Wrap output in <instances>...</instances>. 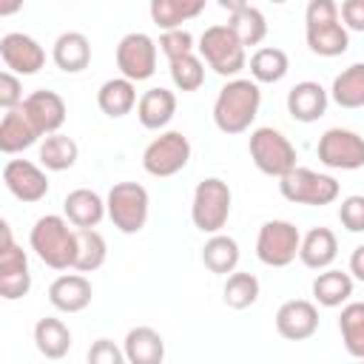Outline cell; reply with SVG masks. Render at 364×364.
<instances>
[{"label": "cell", "mask_w": 364, "mask_h": 364, "mask_svg": "<svg viewBox=\"0 0 364 364\" xmlns=\"http://www.w3.org/2000/svg\"><path fill=\"white\" fill-rule=\"evenodd\" d=\"M259 105H262V91H259V82L250 77H233L228 80L219 94H216V102H213V125L228 134V136H236V134H245L256 114H259Z\"/></svg>", "instance_id": "6da1fadb"}, {"label": "cell", "mask_w": 364, "mask_h": 364, "mask_svg": "<svg viewBox=\"0 0 364 364\" xmlns=\"http://www.w3.org/2000/svg\"><path fill=\"white\" fill-rule=\"evenodd\" d=\"M28 245L37 253V259L51 270H68L74 267L77 256V228L57 213H46L31 225Z\"/></svg>", "instance_id": "7a4b0ae2"}, {"label": "cell", "mask_w": 364, "mask_h": 364, "mask_svg": "<svg viewBox=\"0 0 364 364\" xmlns=\"http://www.w3.org/2000/svg\"><path fill=\"white\" fill-rule=\"evenodd\" d=\"M304 40L318 57H341L350 48V31L341 23L336 0H310L304 9Z\"/></svg>", "instance_id": "3957f363"}, {"label": "cell", "mask_w": 364, "mask_h": 364, "mask_svg": "<svg viewBox=\"0 0 364 364\" xmlns=\"http://www.w3.org/2000/svg\"><path fill=\"white\" fill-rule=\"evenodd\" d=\"M230 205H233V193L230 185L219 176H205L202 182H196L193 188V199H191V222L196 230L202 233H219L228 219H230Z\"/></svg>", "instance_id": "277c9868"}, {"label": "cell", "mask_w": 364, "mask_h": 364, "mask_svg": "<svg viewBox=\"0 0 364 364\" xmlns=\"http://www.w3.org/2000/svg\"><path fill=\"white\" fill-rule=\"evenodd\" d=\"M196 51H199V57L205 60L208 68H213L219 77H228V80L239 77V71L247 65L245 46L228 23L225 26H208L199 37Z\"/></svg>", "instance_id": "5b68a950"}, {"label": "cell", "mask_w": 364, "mask_h": 364, "mask_svg": "<svg viewBox=\"0 0 364 364\" xmlns=\"http://www.w3.org/2000/svg\"><path fill=\"white\" fill-rule=\"evenodd\" d=\"M279 193L293 202V205H310V208H324L333 205L341 193L336 176L318 173L313 168H293L279 179Z\"/></svg>", "instance_id": "8992f818"}, {"label": "cell", "mask_w": 364, "mask_h": 364, "mask_svg": "<svg viewBox=\"0 0 364 364\" xmlns=\"http://www.w3.org/2000/svg\"><path fill=\"white\" fill-rule=\"evenodd\" d=\"M247 151H250L253 165L262 173L276 176V179H282L287 171H293L296 159H299L296 156V145L279 128H270V125H262V128L250 131Z\"/></svg>", "instance_id": "52a82bcc"}, {"label": "cell", "mask_w": 364, "mask_h": 364, "mask_svg": "<svg viewBox=\"0 0 364 364\" xmlns=\"http://www.w3.org/2000/svg\"><path fill=\"white\" fill-rule=\"evenodd\" d=\"M108 219L125 236H134L145 228L151 213V196L139 182H117L105 196Z\"/></svg>", "instance_id": "ba28073f"}, {"label": "cell", "mask_w": 364, "mask_h": 364, "mask_svg": "<svg viewBox=\"0 0 364 364\" xmlns=\"http://www.w3.org/2000/svg\"><path fill=\"white\" fill-rule=\"evenodd\" d=\"M188 162H191V139L182 131H162L142 151V168L156 179L176 176L179 171H185Z\"/></svg>", "instance_id": "9c48e42d"}, {"label": "cell", "mask_w": 364, "mask_h": 364, "mask_svg": "<svg viewBox=\"0 0 364 364\" xmlns=\"http://www.w3.org/2000/svg\"><path fill=\"white\" fill-rule=\"evenodd\" d=\"M301 233L287 219H267L256 236V259L267 267H287L296 262Z\"/></svg>", "instance_id": "30bf717a"}, {"label": "cell", "mask_w": 364, "mask_h": 364, "mask_svg": "<svg viewBox=\"0 0 364 364\" xmlns=\"http://www.w3.org/2000/svg\"><path fill=\"white\" fill-rule=\"evenodd\" d=\"M31 290V270L26 250L14 242L9 222H0V296L17 301Z\"/></svg>", "instance_id": "8fae6325"}, {"label": "cell", "mask_w": 364, "mask_h": 364, "mask_svg": "<svg viewBox=\"0 0 364 364\" xmlns=\"http://www.w3.org/2000/svg\"><path fill=\"white\" fill-rule=\"evenodd\" d=\"M316 156L330 171H358L364 168V136L350 128H327L318 136Z\"/></svg>", "instance_id": "7c38bea8"}, {"label": "cell", "mask_w": 364, "mask_h": 364, "mask_svg": "<svg viewBox=\"0 0 364 364\" xmlns=\"http://www.w3.org/2000/svg\"><path fill=\"white\" fill-rule=\"evenodd\" d=\"M156 40L145 31H128L117 43V68L134 82H145L156 71Z\"/></svg>", "instance_id": "4fadbf2b"}, {"label": "cell", "mask_w": 364, "mask_h": 364, "mask_svg": "<svg viewBox=\"0 0 364 364\" xmlns=\"http://www.w3.org/2000/svg\"><path fill=\"white\" fill-rule=\"evenodd\" d=\"M3 185L9 188V193L26 205H34L40 199H46L48 193V176L43 171V165L31 162V159H9L3 165Z\"/></svg>", "instance_id": "5bb4252c"}, {"label": "cell", "mask_w": 364, "mask_h": 364, "mask_svg": "<svg viewBox=\"0 0 364 364\" xmlns=\"http://www.w3.org/2000/svg\"><path fill=\"white\" fill-rule=\"evenodd\" d=\"M0 57L3 65L20 77H31L46 65V48L23 31H9L0 37Z\"/></svg>", "instance_id": "9a60e30c"}, {"label": "cell", "mask_w": 364, "mask_h": 364, "mask_svg": "<svg viewBox=\"0 0 364 364\" xmlns=\"http://www.w3.org/2000/svg\"><path fill=\"white\" fill-rule=\"evenodd\" d=\"M318 330V307L307 299H290L276 310V333L287 341H307Z\"/></svg>", "instance_id": "2e32d148"}, {"label": "cell", "mask_w": 364, "mask_h": 364, "mask_svg": "<svg viewBox=\"0 0 364 364\" xmlns=\"http://www.w3.org/2000/svg\"><path fill=\"white\" fill-rule=\"evenodd\" d=\"M23 111L26 117L34 122V128L40 131V136H48V134H57L65 122V100L57 94V91H48V88H37L31 91L23 102Z\"/></svg>", "instance_id": "e0dca14e"}, {"label": "cell", "mask_w": 364, "mask_h": 364, "mask_svg": "<svg viewBox=\"0 0 364 364\" xmlns=\"http://www.w3.org/2000/svg\"><path fill=\"white\" fill-rule=\"evenodd\" d=\"M330 91L316 80H301L287 91V114L296 122H316L327 114Z\"/></svg>", "instance_id": "ac0fdd59"}, {"label": "cell", "mask_w": 364, "mask_h": 364, "mask_svg": "<svg viewBox=\"0 0 364 364\" xmlns=\"http://www.w3.org/2000/svg\"><path fill=\"white\" fill-rule=\"evenodd\" d=\"M91 299H94V287L80 270L57 276L48 287V301L60 313H80L91 304Z\"/></svg>", "instance_id": "d6986e66"}, {"label": "cell", "mask_w": 364, "mask_h": 364, "mask_svg": "<svg viewBox=\"0 0 364 364\" xmlns=\"http://www.w3.org/2000/svg\"><path fill=\"white\" fill-rule=\"evenodd\" d=\"M63 213L74 228H97L108 216V208H105V199L97 191L74 188L63 199Z\"/></svg>", "instance_id": "ffe728a7"}, {"label": "cell", "mask_w": 364, "mask_h": 364, "mask_svg": "<svg viewBox=\"0 0 364 364\" xmlns=\"http://www.w3.org/2000/svg\"><path fill=\"white\" fill-rule=\"evenodd\" d=\"M51 60L65 74H80L91 63V40L82 31H63L51 46Z\"/></svg>", "instance_id": "44dd1931"}, {"label": "cell", "mask_w": 364, "mask_h": 364, "mask_svg": "<svg viewBox=\"0 0 364 364\" xmlns=\"http://www.w3.org/2000/svg\"><path fill=\"white\" fill-rule=\"evenodd\" d=\"M40 139V131L34 128V122L26 117L23 105L9 108L0 119V151L3 154H20L26 148H31Z\"/></svg>", "instance_id": "7402d4cb"}, {"label": "cell", "mask_w": 364, "mask_h": 364, "mask_svg": "<svg viewBox=\"0 0 364 364\" xmlns=\"http://www.w3.org/2000/svg\"><path fill=\"white\" fill-rule=\"evenodd\" d=\"M122 350H125L128 364H162L165 361V338L159 336V330L148 324L131 327L125 333Z\"/></svg>", "instance_id": "603a6c76"}, {"label": "cell", "mask_w": 364, "mask_h": 364, "mask_svg": "<svg viewBox=\"0 0 364 364\" xmlns=\"http://www.w3.org/2000/svg\"><path fill=\"white\" fill-rule=\"evenodd\" d=\"M136 102H139L136 100V82L122 77V74L105 80L100 85V91H97V105L111 119H122L125 114H131L136 108Z\"/></svg>", "instance_id": "cb8c5ba5"}, {"label": "cell", "mask_w": 364, "mask_h": 364, "mask_svg": "<svg viewBox=\"0 0 364 364\" xmlns=\"http://www.w3.org/2000/svg\"><path fill=\"white\" fill-rule=\"evenodd\" d=\"M176 114V94L168 88H148L136 102V119L148 131H162Z\"/></svg>", "instance_id": "d4e9b609"}, {"label": "cell", "mask_w": 364, "mask_h": 364, "mask_svg": "<svg viewBox=\"0 0 364 364\" xmlns=\"http://www.w3.org/2000/svg\"><path fill=\"white\" fill-rule=\"evenodd\" d=\"M338 256V239L330 228H310L301 236V247H299V262L310 270H324L336 262Z\"/></svg>", "instance_id": "484cf974"}, {"label": "cell", "mask_w": 364, "mask_h": 364, "mask_svg": "<svg viewBox=\"0 0 364 364\" xmlns=\"http://www.w3.org/2000/svg\"><path fill=\"white\" fill-rule=\"evenodd\" d=\"M205 3L208 0H151L148 14L156 28L168 31V28H182V23L199 17L205 11Z\"/></svg>", "instance_id": "4316f807"}, {"label": "cell", "mask_w": 364, "mask_h": 364, "mask_svg": "<svg viewBox=\"0 0 364 364\" xmlns=\"http://www.w3.org/2000/svg\"><path fill=\"white\" fill-rule=\"evenodd\" d=\"M353 276L344 273V270H333V267H324L318 270V276L313 279V299L316 304L321 307H341L350 301L353 296Z\"/></svg>", "instance_id": "83f0119b"}, {"label": "cell", "mask_w": 364, "mask_h": 364, "mask_svg": "<svg viewBox=\"0 0 364 364\" xmlns=\"http://www.w3.org/2000/svg\"><path fill=\"white\" fill-rule=\"evenodd\" d=\"M34 347L40 355L57 361L63 355H68L71 350V330L63 318H54V316H46L34 324Z\"/></svg>", "instance_id": "f1b7e54d"}, {"label": "cell", "mask_w": 364, "mask_h": 364, "mask_svg": "<svg viewBox=\"0 0 364 364\" xmlns=\"http://www.w3.org/2000/svg\"><path fill=\"white\" fill-rule=\"evenodd\" d=\"M239 242L228 233H210V239L205 242L202 247V264L210 270V273H219V276H228L236 270L239 264Z\"/></svg>", "instance_id": "f546056e"}, {"label": "cell", "mask_w": 364, "mask_h": 364, "mask_svg": "<svg viewBox=\"0 0 364 364\" xmlns=\"http://www.w3.org/2000/svg\"><path fill=\"white\" fill-rule=\"evenodd\" d=\"M330 100L338 108H364V63L347 65L330 85Z\"/></svg>", "instance_id": "4dcf8cb0"}, {"label": "cell", "mask_w": 364, "mask_h": 364, "mask_svg": "<svg viewBox=\"0 0 364 364\" xmlns=\"http://www.w3.org/2000/svg\"><path fill=\"white\" fill-rule=\"evenodd\" d=\"M290 71V57L276 48V46H262L250 54V77L262 85H273L279 80H284Z\"/></svg>", "instance_id": "1f68e13d"}, {"label": "cell", "mask_w": 364, "mask_h": 364, "mask_svg": "<svg viewBox=\"0 0 364 364\" xmlns=\"http://www.w3.org/2000/svg\"><path fill=\"white\" fill-rule=\"evenodd\" d=\"M77 156H80V145H77L71 136L60 134V131L43 136V142H40V154H37L40 165H43L46 171H57V173L74 168Z\"/></svg>", "instance_id": "d6a6232c"}, {"label": "cell", "mask_w": 364, "mask_h": 364, "mask_svg": "<svg viewBox=\"0 0 364 364\" xmlns=\"http://www.w3.org/2000/svg\"><path fill=\"white\" fill-rule=\"evenodd\" d=\"M105 259H108V245L102 233L97 228H77V256H74L71 270L94 273L105 264Z\"/></svg>", "instance_id": "836d02e7"}, {"label": "cell", "mask_w": 364, "mask_h": 364, "mask_svg": "<svg viewBox=\"0 0 364 364\" xmlns=\"http://www.w3.org/2000/svg\"><path fill=\"white\" fill-rule=\"evenodd\" d=\"M338 333H341V341H344L347 355L364 358V301H347V304H341Z\"/></svg>", "instance_id": "e575fe53"}, {"label": "cell", "mask_w": 364, "mask_h": 364, "mask_svg": "<svg viewBox=\"0 0 364 364\" xmlns=\"http://www.w3.org/2000/svg\"><path fill=\"white\" fill-rule=\"evenodd\" d=\"M259 290H262V284H259V279L253 273L233 270V273H228V282L222 287V299H225V304L230 310H247L250 304H256Z\"/></svg>", "instance_id": "d590c367"}, {"label": "cell", "mask_w": 364, "mask_h": 364, "mask_svg": "<svg viewBox=\"0 0 364 364\" xmlns=\"http://www.w3.org/2000/svg\"><path fill=\"white\" fill-rule=\"evenodd\" d=\"M228 26L233 28V34L242 40V46H259L264 37H267V17L262 14V9L256 6H245L239 11L230 14Z\"/></svg>", "instance_id": "8d00e7d4"}, {"label": "cell", "mask_w": 364, "mask_h": 364, "mask_svg": "<svg viewBox=\"0 0 364 364\" xmlns=\"http://www.w3.org/2000/svg\"><path fill=\"white\" fill-rule=\"evenodd\" d=\"M171 82H173L176 91H185V94L199 91L202 82H205V60L196 51L171 60Z\"/></svg>", "instance_id": "74e56055"}, {"label": "cell", "mask_w": 364, "mask_h": 364, "mask_svg": "<svg viewBox=\"0 0 364 364\" xmlns=\"http://www.w3.org/2000/svg\"><path fill=\"white\" fill-rule=\"evenodd\" d=\"M193 48H196L193 46V34L188 28H168V31L159 34V51L168 57V63L176 60V57L193 54Z\"/></svg>", "instance_id": "f35d334b"}, {"label": "cell", "mask_w": 364, "mask_h": 364, "mask_svg": "<svg viewBox=\"0 0 364 364\" xmlns=\"http://www.w3.org/2000/svg\"><path fill=\"white\" fill-rule=\"evenodd\" d=\"M338 222L350 233H364V193L344 196L338 205Z\"/></svg>", "instance_id": "ab89813d"}, {"label": "cell", "mask_w": 364, "mask_h": 364, "mask_svg": "<svg viewBox=\"0 0 364 364\" xmlns=\"http://www.w3.org/2000/svg\"><path fill=\"white\" fill-rule=\"evenodd\" d=\"M23 100H26V97H23L20 74H14V71H9V68H6V71L0 74V108H3V111L17 108Z\"/></svg>", "instance_id": "60d3db41"}, {"label": "cell", "mask_w": 364, "mask_h": 364, "mask_svg": "<svg viewBox=\"0 0 364 364\" xmlns=\"http://www.w3.org/2000/svg\"><path fill=\"white\" fill-rule=\"evenodd\" d=\"M125 350L117 347L111 338H97L88 350V364H125Z\"/></svg>", "instance_id": "b9f144b4"}, {"label": "cell", "mask_w": 364, "mask_h": 364, "mask_svg": "<svg viewBox=\"0 0 364 364\" xmlns=\"http://www.w3.org/2000/svg\"><path fill=\"white\" fill-rule=\"evenodd\" d=\"M338 11H341V23L347 26V31L364 34V0H344Z\"/></svg>", "instance_id": "7bdbcfd3"}, {"label": "cell", "mask_w": 364, "mask_h": 364, "mask_svg": "<svg viewBox=\"0 0 364 364\" xmlns=\"http://www.w3.org/2000/svg\"><path fill=\"white\" fill-rule=\"evenodd\" d=\"M350 276L355 282H364V245H358L353 253H350Z\"/></svg>", "instance_id": "ee69618b"}, {"label": "cell", "mask_w": 364, "mask_h": 364, "mask_svg": "<svg viewBox=\"0 0 364 364\" xmlns=\"http://www.w3.org/2000/svg\"><path fill=\"white\" fill-rule=\"evenodd\" d=\"M23 3H26V0H0V17L17 14V11L23 9Z\"/></svg>", "instance_id": "f6af8a7d"}, {"label": "cell", "mask_w": 364, "mask_h": 364, "mask_svg": "<svg viewBox=\"0 0 364 364\" xmlns=\"http://www.w3.org/2000/svg\"><path fill=\"white\" fill-rule=\"evenodd\" d=\"M228 14H233V11H239V9H245V6H250V0H216Z\"/></svg>", "instance_id": "bcb514c9"}, {"label": "cell", "mask_w": 364, "mask_h": 364, "mask_svg": "<svg viewBox=\"0 0 364 364\" xmlns=\"http://www.w3.org/2000/svg\"><path fill=\"white\" fill-rule=\"evenodd\" d=\"M270 3H287V0H270Z\"/></svg>", "instance_id": "7dc6e473"}]
</instances>
